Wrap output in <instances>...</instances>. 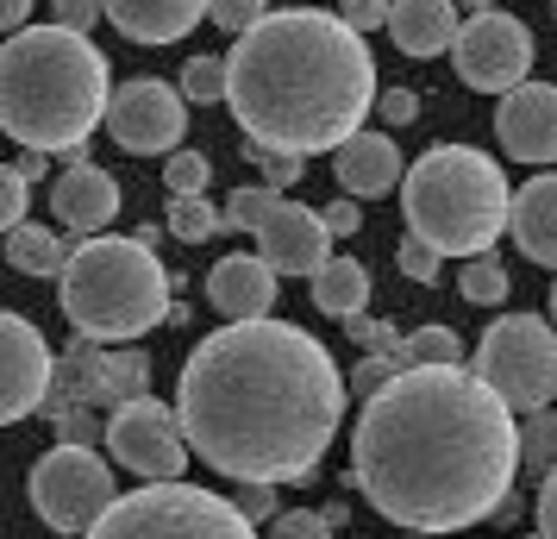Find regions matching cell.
<instances>
[{
  "instance_id": "6da1fadb",
  "label": "cell",
  "mask_w": 557,
  "mask_h": 539,
  "mask_svg": "<svg viewBox=\"0 0 557 539\" xmlns=\"http://www.w3.org/2000/svg\"><path fill=\"white\" fill-rule=\"evenodd\" d=\"M520 427L476 370H401L351 427V483L407 534H457L513 502Z\"/></svg>"
},
{
  "instance_id": "7a4b0ae2",
  "label": "cell",
  "mask_w": 557,
  "mask_h": 539,
  "mask_svg": "<svg viewBox=\"0 0 557 539\" xmlns=\"http://www.w3.org/2000/svg\"><path fill=\"white\" fill-rule=\"evenodd\" d=\"M345 370L307 327L232 320L207 333L176 383L195 458L232 483H307L345 420Z\"/></svg>"
},
{
  "instance_id": "3957f363",
  "label": "cell",
  "mask_w": 557,
  "mask_h": 539,
  "mask_svg": "<svg viewBox=\"0 0 557 539\" xmlns=\"http://www.w3.org/2000/svg\"><path fill=\"white\" fill-rule=\"evenodd\" d=\"M232 120L270 151L320 157L363 132L376 107V57L363 32L320 7H288L257 20L226 57Z\"/></svg>"
},
{
  "instance_id": "277c9868",
  "label": "cell",
  "mask_w": 557,
  "mask_h": 539,
  "mask_svg": "<svg viewBox=\"0 0 557 539\" xmlns=\"http://www.w3.org/2000/svg\"><path fill=\"white\" fill-rule=\"evenodd\" d=\"M113 107L107 57L88 32L26 26L0 45V126L26 151H82Z\"/></svg>"
},
{
  "instance_id": "5b68a950",
  "label": "cell",
  "mask_w": 557,
  "mask_h": 539,
  "mask_svg": "<svg viewBox=\"0 0 557 539\" xmlns=\"http://www.w3.org/2000/svg\"><path fill=\"white\" fill-rule=\"evenodd\" d=\"M401 220L432 252L482 257L513 220V188L502 163L476 145H432L420 151V163H407Z\"/></svg>"
},
{
  "instance_id": "8992f818",
  "label": "cell",
  "mask_w": 557,
  "mask_h": 539,
  "mask_svg": "<svg viewBox=\"0 0 557 539\" xmlns=\"http://www.w3.org/2000/svg\"><path fill=\"white\" fill-rule=\"evenodd\" d=\"M176 270H163L145 238H82L70 270L57 277V308L76 327V339L126 345L170 320Z\"/></svg>"
},
{
  "instance_id": "52a82bcc",
  "label": "cell",
  "mask_w": 557,
  "mask_h": 539,
  "mask_svg": "<svg viewBox=\"0 0 557 539\" xmlns=\"http://www.w3.org/2000/svg\"><path fill=\"white\" fill-rule=\"evenodd\" d=\"M82 539H257V527L238 502L176 477V483H145L120 495L101 527Z\"/></svg>"
},
{
  "instance_id": "ba28073f",
  "label": "cell",
  "mask_w": 557,
  "mask_h": 539,
  "mask_svg": "<svg viewBox=\"0 0 557 539\" xmlns=\"http://www.w3.org/2000/svg\"><path fill=\"white\" fill-rule=\"evenodd\" d=\"M476 377L502 395L513 414L552 408L557 395V327L532 320V314H502L488 320L476 345Z\"/></svg>"
},
{
  "instance_id": "9c48e42d",
  "label": "cell",
  "mask_w": 557,
  "mask_h": 539,
  "mask_svg": "<svg viewBox=\"0 0 557 539\" xmlns=\"http://www.w3.org/2000/svg\"><path fill=\"white\" fill-rule=\"evenodd\" d=\"M26 495H32V509H38V520H45L51 534H95L107 520V509L120 502L113 470H107L101 452H95V445H63V439L32 464Z\"/></svg>"
},
{
  "instance_id": "30bf717a",
  "label": "cell",
  "mask_w": 557,
  "mask_h": 539,
  "mask_svg": "<svg viewBox=\"0 0 557 539\" xmlns=\"http://www.w3.org/2000/svg\"><path fill=\"white\" fill-rule=\"evenodd\" d=\"M107 452L138 470L145 483H176L188 470V427H182V408L157 402V395H138V402H120L107 408Z\"/></svg>"
},
{
  "instance_id": "8fae6325",
  "label": "cell",
  "mask_w": 557,
  "mask_h": 539,
  "mask_svg": "<svg viewBox=\"0 0 557 539\" xmlns=\"http://www.w3.org/2000/svg\"><path fill=\"white\" fill-rule=\"evenodd\" d=\"M532 57H539V45H532L527 20H513V13H502V7H488V13H470L463 20V38H457L451 51V70L463 88H476V95H513L520 82H527Z\"/></svg>"
},
{
  "instance_id": "7c38bea8",
  "label": "cell",
  "mask_w": 557,
  "mask_h": 539,
  "mask_svg": "<svg viewBox=\"0 0 557 539\" xmlns=\"http://www.w3.org/2000/svg\"><path fill=\"white\" fill-rule=\"evenodd\" d=\"M107 132L132 157H170V151H182V132H188V95L157 76H132L113 88Z\"/></svg>"
},
{
  "instance_id": "4fadbf2b",
  "label": "cell",
  "mask_w": 557,
  "mask_h": 539,
  "mask_svg": "<svg viewBox=\"0 0 557 539\" xmlns=\"http://www.w3.org/2000/svg\"><path fill=\"white\" fill-rule=\"evenodd\" d=\"M57 389V358L45 333L32 327L26 314H0V420H26V414L51 408Z\"/></svg>"
},
{
  "instance_id": "5bb4252c",
  "label": "cell",
  "mask_w": 557,
  "mask_h": 539,
  "mask_svg": "<svg viewBox=\"0 0 557 539\" xmlns=\"http://www.w3.org/2000/svg\"><path fill=\"white\" fill-rule=\"evenodd\" d=\"M257 257H270L276 277H320L332 264V226L320 207L282 201L263 226H257Z\"/></svg>"
},
{
  "instance_id": "9a60e30c",
  "label": "cell",
  "mask_w": 557,
  "mask_h": 539,
  "mask_svg": "<svg viewBox=\"0 0 557 539\" xmlns=\"http://www.w3.org/2000/svg\"><path fill=\"white\" fill-rule=\"evenodd\" d=\"M495 138L513 163H557V88L552 82H520L495 107Z\"/></svg>"
},
{
  "instance_id": "2e32d148",
  "label": "cell",
  "mask_w": 557,
  "mask_h": 539,
  "mask_svg": "<svg viewBox=\"0 0 557 539\" xmlns=\"http://www.w3.org/2000/svg\"><path fill=\"white\" fill-rule=\"evenodd\" d=\"M51 213L70 232H82V238H101L107 220L120 213V182L107 176L101 163L76 157V163H63L57 182H51Z\"/></svg>"
},
{
  "instance_id": "e0dca14e",
  "label": "cell",
  "mask_w": 557,
  "mask_h": 539,
  "mask_svg": "<svg viewBox=\"0 0 557 539\" xmlns=\"http://www.w3.org/2000/svg\"><path fill=\"white\" fill-rule=\"evenodd\" d=\"M282 295V277L270 270V257H220L207 270V302L226 320H270Z\"/></svg>"
},
{
  "instance_id": "ac0fdd59",
  "label": "cell",
  "mask_w": 557,
  "mask_h": 539,
  "mask_svg": "<svg viewBox=\"0 0 557 539\" xmlns=\"http://www.w3.org/2000/svg\"><path fill=\"white\" fill-rule=\"evenodd\" d=\"M332 176H338L345 195L376 201V195H388V188H401L407 182L401 145H395L388 132H357V138H345V145L332 151Z\"/></svg>"
},
{
  "instance_id": "d6986e66",
  "label": "cell",
  "mask_w": 557,
  "mask_h": 539,
  "mask_svg": "<svg viewBox=\"0 0 557 539\" xmlns=\"http://www.w3.org/2000/svg\"><path fill=\"white\" fill-rule=\"evenodd\" d=\"M107 26H120L132 45H182L207 20V0H101Z\"/></svg>"
},
{
  "instance_id": "ffe728a7",
  "label": "cell",
  "mask_w": 557,
  "mask_h": 539,
  "mask_svg": "<svg viewBox=\"0 0 557 539\" xmlns=\"http://www.w3.org/2000/svg\"><path fill=\"white\" fill-rule=\"evenodd\" d=\"M507 232H513L520 257H532V264L557 270V170H539L532 182H520Z\"/></svg>"
},
{
  "instance_id": "44dd1931",
  "label": "cell",
  "mask_w": 557,
  "mask_h": 539,
  "mask_svg": "<svg viewBox=\"0 0 557 539\" xmlns=\"http://www.w3.org/2000/svg\"><path fill=\"white\" fill-rule=\"evenodd\" d=\"M463 7L457 0H395V20H388V38L401 57H438V51H457L463 38Z\"/></svg>"
},
{
  "instance_id": "7402d4cb",
  "label": "cell",
  "mask_w": 557,
  "mask_h": 539,
  "mask_svg": "<svg viewBox=\"0 0 557 539\" xmlns=\"http://www.w3.org/2000/svg\"><path fill=\"white\" fill-rule=\"evenodd\" d=\"M313 308L332 314V320H357V314H370V264H357V257H332L326 270L313 277Z\"/></svg>"
},
{
  "instance_id": "603a6c76",
  "label": "cell",
  "mask_w": 557,
  "mask_h": 539,
  "mask_svg": "<svg viewBox=\"0 0 557 539\" xmlns=\"http://www.w3.org/2000/svg\"><path fill=\"white\" fill-rule=\"evenodd\" d=\"M70 257H76V252H63V238H57L51 226L7 232V264H13L20 277H63V270H70Z\"/></svg>"
},
{
  "instance_id": "cb8c5ba5",
  "label": "cell",
  "mask_w": 557,
  "mask_h": 539,
  "mask_svg": "<svg viewBox=\"0 0 557 539\" xmlns=\"http://www.w3.org/2000/svg\"><path fill=\"white\" fill-rule=\"evenodd\" d=\"M138 395H151V358H145L138 345H120V352H107L101 402H107V408H120V402H138Z\"/></svg>"
},
{
  "instance_id": "d4e9b609",
  "label": "cell",
  "mask_w": 557,
  "mask_h": 539,
  "mask_svg": "<svg viewBox=\"0 0 557 539\" xmlns=\"http://www.w3.org/2000/svg\"><path fill=\"white\" fill-rule=\"evenodd\" d=\"M101 370H107V352L95 339H82L70 345V358L57 364V383H63V402H82V408H95L101 402Z\"/></svg>"
},
{
  "instance_id": "484cf974",
  "label": "cell",
  "mask_w": 557,
  "mask_h": 539,
  "mask_svg": "<svg viewBox=\"0 0 557 539\" xmlns=\"http://www.w3.org/2000/svg\"><path fill=\"white\" fill-rule=\"evenodd\" d=\"M507 289H513V277H507V264L495 252L463 257V270H457V295H463L470 308H502Z\"/></svg>"
},
{
  "instance_id": "4316f807",
  "label": "cell",
  "mask_w": 557,
  "mask_h": 539,
  "mask_svg": "<svg viewBox=\"0 0 557 539\" xmlns=\"http://www.w3.org/2000/svg\"><path fill=\"white\" fill-rule=\"evenodd\" d=\"M163 226L176 232L182 245H207L213 232H226V207H213L207 195H170V213Z\"/></svg>"
},
{
  "instance_id": "83f0119b",
  "label": "cell",
  "mask_w": 557,
  "mask_h": 539,
  "mask_svg": "<svg viewBox=\"0 0 557 539\" xmlns=\"http://www.w3.org/2000/svg\"><path fill=\"white\" fill-rule=\"evenodd\" d=\"M401 364L407 370H457L463 364V339L451 327H420L401 339Z\"/></svg>"
},
{
  "instance_id": "f1b7e54d",
  "label": "cell",
  "mask_w": 557,
  "mask_h": 539,
  "mask_svg": "<svg viewBox=\"0 0 557 539\" xmlns=\"http://www.w3.org/2000/svg\"><path fill=\"white\" fill-rule=\"evenodd\" d=\"M520 470L527 477H552L557 470V414L552 408L520 420Z\"/></svg>"
},
{
  "instance_id": "f546056e",
  "label": "cell",
  "mask_w": 557,
  "mask_h": 539,
  "mask_svg": "<svg viewBox=\"0 0 557 539\" xmlns=\"http://www.w3.org/2000/svg\"><path fill=\"white\" fill-rule=\"evenodd\" d=\"M182 95H188V107H207V101H220V95H232L226 57H188L182 63Z\"/></svg>"
},
{
  "instance_id": "4dcf8cb0",
  "label": "cell",
  "mask_w": 557,
  "mask_h": 539,
  "mask_svg": "<svg viewBox=\"0 0 557 539\" xmlns=\"http://www.w3.org/2000/svg\"><path fill=\"white\" fill-rule=\"evenodd\" d=\"M51 427H57L63 445H101V439H107V420H95V408L63 402V395H51Z\"/></svg>"
},
{
  "instance_id": "1f68e13d",
  "label": "cell",
  "mask_w": 557,
  "mask_h": 539,
  "mask_svg": "<svg viewBox=\"0 0 557 539\" xmlns=\"http://www.w3.org/2000/svg\"><path fill=\"white\" fill-rule=\"evenodd\" d=\"M288 201V195H276V188H232L226 195V226H245V232H257L276 207Z\"/></svg>"
},
{
  "instance_id": "d6a6232c",
  "label": "cell",
  "mask_w": 557,
  "mask_h": 539,
  "mask_svg": "<svg viewBox=\"0 0 557 539\" xmlns=\"http://www.w3.org/2000/svg\"><path fill=\"white\" fill-rule=\"evenodd\" d=\"M401 370H407V364H401V352H363V364L351 370V389L363 395V402H370V395H382V389L395 383Z\"/></svg>"
},
{
  "instance_id": "836d02e7",
  "label": "cell",
  "mask_w": 557,
  "mask_h": 539,
  "mask_svg": "<svg viewBox=\"0 0 557 539\" xmlns=\"http://www.w3.org/2000/svg\"><path fill=\"white\" fill-rule=\"evenodd\" d=\"M207 176H213V163L201 151H170V163H163V188L170 195H201Z\"/></svg>"
},
{
  "instance_id": "e575fe53",
  "label": "cell",
  "mask_w": 557,
  "mask_h": 539,
  "mask_svg": "<svg viewBox=\"0 0 557 539\" xmlns=\"http://www.w3.org/2000/svg\"><path fill=\"white\" fill-rule=\"evenodd\" d=\"M257 20H270V0H207V26H220V32L245 38Z\"/></svg>"
},
{
  "instance_id": "d590c367",
  "label": "cell",
  "mask_w": 557,
  "mask_h": 539,
  "mask_svg": "<svg viewBox=\"0 0 557 539\" xmlns=\"http://www.w3.org/2000/svg\"><path fill=\"white\" fill-rule=\"evenodd\" d=\"M245 157H251V163H263V176H270V188H276V195H288V188L301 182V157H295V151H270V145L245 138Z\"/></svg>"
},
{
  "instance_id": "8d00e7d4",
  "label": "cell",
  "mask_w": 557,
  "mask_h": 539,
  "mask_svg": "<svg viewBox=\"0 0 557 539\" xmlns=\"http://www.w3.org/2000/svg\"><path fill=\"white\" fill-rule=\"evenodd\" d=\"M26 201H32V176L13 163V170H0V226L20 232L26 226Z\"/></svg>"
},
{
  "instance_id": "74e56055",
  "label": "cell",
  "mask_w": 557,
  "mask_h": 539,
  "mask_svg": "<svg viewBox=\"0 0 557 539\" xmlns=\"http://www.w3.org/2000/svg\"><path fill=\"white\" fill-rule=\"evenodd\" d=\"M270 539H332V520L320 509H282L270 520Z\"/></svg>"
},
{
  "instance_id": "f35d334b",
  "label": "cell",
  "mask_w": 557,
  "mask_h": 539,
  "mask_svg": "<svg viewBox=\"0 0 557 539\" xmlns=\"http://www.w3.org/2000/svg\"><path fill=\"white\" fill-rule=\"evenodd\" d=\"M395 264H401V270H407L420 289H432V283H438V264H445V252H432L426 238H413V232H407L401 252H395Z\"/></svg>"
},
{
  "instance_id": "ab89813d",
  "label": "cell",
  "mask_w": 557,
  "mask_h": 539,
  "mask_svg": "<svg viewBox=\"0 0 557 539\" xmlns=\"http://www.w3.org/2000/svg\"><path fill=\"white\" fill-rule=\"evenodd\" d=\"M345 333L363 345V352H401V333L388 327V320H370V314H357V320H345Z\"/></svg>"
},
{
  "instance_id": "60d3db41",
  "label": "cell",
  "mask_w": 557,
  "mask_h": 539,
  "mask_svg": "<svg viewBox=\"0 0 557 539\" xmlns=\"http://www.w3.org/2000/svg\"><path fill=\"white\" fill-rule=\"evenodd\" d=\"M338 20L357 26V32H376V26L395 20V0H338Z\"/></svg>"
},
{
  "instance_id": "b9f144b4",
  "label": "cell",
  "mask_w": 557,
  "mask_h": 539,
  "mask_svg": "<svg viewBox=\"0 0 557 539\" xmlns=\"http://www.w3.org/2000/svg\"><path fill=\"white\" fill-rule=\"evenodd\" d=\"M376 120H388V126H413V120H420V95H413V88H382L376 95Z\"/></svg>"
},
{
  "instance_id": "7bdbcfd3",
  "label": "cell",
  "mask_w": 557,
  "mask_h": 539,
  "mask_svg": "<svg viewBox=\"0 0 557 539\" xmlns=\"http://www.w3.org/2000/svg\"><path fill=\"white\" fill-rule=\"evenodd\" d=\"M238 509L245 520H276V483H238Z\"/></svg>"
},
{
  "instance_id": "ee69618b",
  "label": "cell",
  "mask_w": 557,
  "mask_h": 539,
  "mask_svg": "<svg viewBox=\"0 0 557 539\" xmlns=\"http://www.w3.org/2000/svg\"><path fill=\"white\" fill-rule=\"evenodd\" d=\"M95 20H107V7H101V0H57V26L88 32Z\"/></svg>"
},
{
  "instance_id": "f6af8a7d",
  "label": "cell",
  "mask_w": 557,
  "mask_h": 539,
  "mask_svg": "<svg viewBox=\"0 0 557 539\" xmlns=\"http://www.w3.org/2000/svg\"><path fill=\"white\" fill-rule=\"evenodd\" d=\"M326 213V226H332V238H351L357 226H363V213H357V195H345V201H332V207H320Z\"/></svg>"
},
{
  "instance_id": "bcb514c9",
  "label": "cell",
  "mask_w": 557,
  "mask_h": 539,
  "mask_svg": "<svg viewBox=\"0 0 557 539\" xmlns=\"http://www.w3.org/2000/svg\"><path fill=\"white\" fill-rule=\"evenodd\" d=\"M539 539H557V470L539 489Z\"/></svg>"
},
{
  "instance_id": "7dc6e473",
  "label": "cell",
  "mask_w": 557,
  "mask_h": 539,
  "mask_svg": "<svg viewBox=\"0 0 557 539\" xmlns=\"http://www.w3.org/2000/svg\"><path fill=\"white\" fill-rule=\"evenodd\" d=\"M26 20H32V0H0V26L7 32H26Z\"/></svg>"
},
{
  "instance_id": "c3c4849f",
  "label": "cell",
  "mask_w": 557,
  "mask_h": 539,
  "mask_svg": "<svg viewBox=\"0 0 557 539\" xmlns=\"http://www.w3.org/2000/svg\"><path fill=\"white\" fill-rule=\"evenodd\" d=\"M457 7H463V13H488V7H495V0H457Z\"/></svg>"
},
{
  "instance_id": "681fc988",
  "label": "cell",
  "mask_w": 557,
  "mask_h": 539,
  "mask_svg": "<svg viewBox=\"0 0 557 539\" xmlns=\"http://www.w3.org/2000/svg\"><path fill=\"white\" fill-rule=\"evenodd\" d=\"M552 320H557V277H552Z\"/></svg>"
},
{
  "instance_id": "f907efd6",
  "label": "cell",
  "mask_w": 557,
  "mask_h": 539,
  "mask_svg": "<svg viewBox=\"0 0 557 539\" xmlns=\"http://www.w3.org/2000/svg\"><path fill=\"white\" fill-rule=\"evenodd\" d=\"M401 539H438V534H401Z\"/></svg>"
},
{
  "instance_id": "816d5d0a",
  "label": "cell",
  "mask_w": 557,
  "mask_h": 539,
  "mask_svg": "<svg viewBox=\"0 0 557 539\" xmlns=\"http://www.w3.org/2000/svg\"><path fill=\"white\" fill-rule=\"evenodd\" d=\"M552 13H557V0H552Z\"/></svg>"
}]
</instances>
